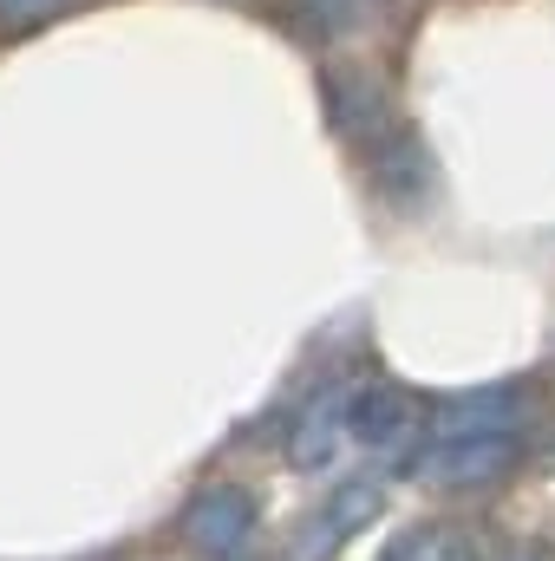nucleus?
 I'll list each match as a JSON object with an SVG mask.
<instances>
[{
	"instance_id": "nucleus-1",
	"label": "nucleus",
	"mask_w": 555,
	"mask_h": 561,
	"mask_svg": "<svg viewBox=\"0 0 555 561\" xmlns=\"http://www.w3.org/2000/svg\"><path fill=\"white\" fill-rule=\"evenodd\" d=\"M523 457L517 431L510 437H457V444H418V457H406V477L424 490H484L497 477H510Z\"/></svg>"
},
{
	"instance_id": "nucleus-2",
	"label": "nucleus",
	"mask_w": 555,
	"mask_h": 561,
	"mask_svg": "<svg viewBox=\"0 0 555 561\" xmlns=\"http://www.w3.org/2000/svg\"><path fill=\"white\" fill-rule=\"evenodd\" d=\"M380 510H386L380 483H373V477H347V483H340L320 510H307V523L294 529V561H333Z\"/></svg>"
},
{
	"instance_id": "nucleus-3",
	"label": "nucleus",
	"mask_w": 555,
	"mask_h": 561,
	"mask_svg": "<svg viewBox=\"0 0 555 561\" xmlns=\"http://www.w3.org/2000/svg\"><path fill=\"white\" fill-rule=\"evenodd\" d=\"M523 424V392L517 386H477V392H457L444 405H431L418 437L424 444H457V437H510Z\"/></svg>"
},
{
	"instance_id": "nucleus-4",
	"label": "nucleus",
	"mask_w": 555,
	"mask_h": 561,
	"mask_svg": "<svg viewBox=\"0 0 555 561\" xmlns=\"http://www.w3.org/2000/svg\"><path fill=\"white\" fill-rule=\"evenodd\" d=\"M256 529V496L242 483H203L183 503V542L196 556H236Z\"/></svg>"
},
{
	"instance_id": "nucleus-5",
	"label": "nucleus",
	"mask_w": 555,
	"mask_h": 561,
	"mask_svg": "<svg viewBox=\"0 0 555 561\" xmlns=\"http://www.w3.org/2000/svg\"><path fill=\"white\" fill-rule=\"evenodd\" d=\"M347 379L340 386H320L301 412H294V424H287V463L294 470H307V477H320V470H333L353 444H347Z\"/></svg>"
},
{
	"instance_id": "nucleus-6",
	"label": "nucleus",
	"mask_w": 555,
	"mask_h": 561,
	"mask_svg": "<svg viewBox=\"0 0 555 561\" xmlns=\"http://www.w3.org/2000/svg\"><path fill=\"white\" fill-rule=\"evenodd\" d=\"M412 437H418V412L399 386L366 379V386L347 392V444H360V450H406Z\"/></svg>"
},
{
	"instance_id": "nucleus-7",
	"label": "nucleus",
	"mask_w": 555,
	"mask_h": 561,
	"mask_svg": "<svg viewBox=\"0 0 555 561\" xmlns=\"http://www.w3.org/2000/svg\"><path fill=\"white\" fill-rule=\"evenodd\" d=\"M327 118H333L340 138L366 144V150L393 131V105L366 72H327Z\"/></svg>"
},
{
	"instance_id": "nucleus-8",
	"label": "nucleus",
	"mask_w": 555,
	"mask_h": 561,
	"mask_svg": "<svg viewBox=\"0 0 555 561\" xmlns=\"http://www.w3.org/2000/svg\"><path fill=\"white\" fill-rule=\"evenodd\" d=\"M366 163H373V183L399 203V209H412V203H424V190H431V163H424V150H418L412 131H386V138L366 150Z\"/></svg>"
},
{
	"instance_id": "nucleus-9",
	"label": "nucleus",
	"mask_w": 555,
	"mask_h": 561,
	"mask_svg": "<svg viewBox=\"0 0 555 561\" xmlns=\"http://www.w3.org/2000/svg\"><path fill=\"white\" fill-rule=\"evenodd\" d=\"M380 561H477V536L457 523H418L406 536H393Z\"/></svg>"
},
{
	"instance_id": "nucleus-10",
	"label": "nucleus",
	"mask_w": 555,
	"mask_h": 561,
	"mask_svg": "<svg viewBox=\"0 0 555 561\" xmlns=\"http://www.w3.org/2000/svg\"><path fill=\"white\" fill-rule=\"evenodd\" d=\"M53 7H66V0H0V20H46Z\"/></svg>"
},
{
	"instance_id": "nucleus-11",
	"label": "nucleus",
	"mask_w": 555,
	"mask_h": 561,
	"mask_svg": "<svg viewBox=\"0 0 555 561\" xmlns=\"http://www.w3.org/2000/svg\"><path fill=\"white\" fill-rule=\"evenodd\" d=\"M497 561H555V549H543V542H523V549H510V556Z\"/></svg>"
}]
</instances>
